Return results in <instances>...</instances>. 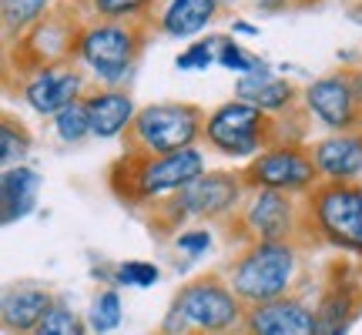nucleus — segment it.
<instances>
[{"mask_svg":"<svg viewBox=\"0 0 362 335\" xmlns=\"http://www.w3.org/2000/svg\"><path fill=\"white\" fill-rule=\"evenodd\" d=\"M218 64L228 67V71H238V74H252V71L259 67L255 61H252V57H245V54H242V47H238V44H228V40L221 44Z\"/></svg>","mask_w":362,"mask_h":335,"instance_id":"27","label":"nucleus"},{"mask_svg":"<svg viewBox=\"0 0 362 335\" xmlns=\"http://www.w3.org/2000/svg\"><path fill=\"white\" fill-rule=\"evenodd\" d=\"M238 175L228 171H205L202 178H194L192 184H185L181 192L168 201V211L175 218H221L225 211H232L238 201Z\"/></svg>","mask_w":362,"mask_h":335,"instance_id":"9","label":"nucleus"},{"mask_svg":"<svg viewBox=\"0 0 362 335\" xmlns=\"http://www.w3.org/2000/svg\"><path fill=\"white\" fill-rule=\"evenodd\" d=\"M265 111L245 101H228L205 117L208 144L225 158H252L265 141Z\"/></svg>","mask_w":362,"mask_h":335,"instance_id":"6","label":"nucleus"},{"mask_svg":"<svg viewBox=\"0 0 362 335\" xmlns=\"http://www.w3.org/2000/svg\"><path fill=\"white\" fill-rule=\"evenodd\" d=\"M215 11H218V0H171L161 17V27L171 37H192L215 17Z\"/></svg>","mask_w":362,"mask_h":335,"instance_id":"19","label":"nucleus"},{"mask_svg":"<svg viewBox=\"0 0 362 335\" xmlns=\"http://www.w3.org/2000/svg\"><path fill=\"white\" fill-rule=\"evenodd\" d=\"M352 81V90H356V98L362 101V74H356V78H349Z\"/></svg>","mask_w":362,"mask_h":335,"instance_id":"30","label":"nucleus"},{"mask_svg":"<svg viewBox=\"0 0 362 335\" xmlns=\"http://www.w3.org/2000/svg\"><path fill=\"white\" fill-rule=\"evenodd\" d=\"M292 275H296V252L288 242H255L235 261L232 292L248 309L269 305L275 298H285Z\"/></svg>","mask_w":362,"mask_h":335,"instance_id":"2","label":"nucleus"},{"mask_svg":"<svg viewBox=\"0 0 362 335\" xmlns=\"http://www.w3.org/2000/svg\"><path fill=\"white\" fill-rule=\"evenodd\" d=\"M0 7H4V24H7V34L13 30H24L37 20L44 7H47V0H0Z\"/></svg>","mask_w":362,"mask_h":335,"instance_id":"22","label":"nucleus"},{"mask_svg":"<svg viewBox=\"0 0 362 335\" xmlns=\"http://www.w3.org/2000/svg\"><path fill=\"white\" fill-rule=\"evenodd\" d=\"M211 245V235L208 232H188L178 238V248L181 252H192V255H198V252H205V248Z\"/></svg>","mask_w":362,"mask_h":335,"instance_id":"29","label":"nucleus"},{"mask_svg":"<svg viewBox=\"0 0 362 335\" xmlns=\"http://www.w3.org/2000/svg\"><path fill=\"white\" fill-rule=\"evenodd\" d=\"M81 78L78 71H57V67H40L34 78L27 81L24 98L37 114H61L64 107L78 101L81 94Z\"/></svg>","mask_w":362,"mask_h":335,"instance_id":"12","label":"nucleus"},{"mask_svg":"<svg viewBox=\"0 0 362 335\" xmlns=\"http://www.w3.org/2000/svg\"><path fill=\"white\" fill-rule=\"evenodd\" d=\"M245 178L262 192L296 194L309 192L312 181L319 178V168L312 155L298 151V148H269L245 168Z\"/></svg>","mask_w":362,"mask_h":335,"instance_id":"8","label":"nucleus"},{"mask_svg":"<svg viewBox=\"0 0 362 335\" xmlns=\"http://www.w3.org/2000/svg\"><path fill=\"white\" fill-rule=\"evenodd\" d=\"M208 47H211V44H194L192 51H185V54L178 57V61H175V64H178L181 71H205V67L211 64V61H215Z\"/></svg>","mask_w":362,"mask_h":335,"instance_id":"28","label":"nucleus"},{"mask_svg":"<svg viewBox=\"0 0 362 335\" xmlns=\"http://www.w3.org/2000/svg\"><path fill=\"white\" fill-rule=\"evenodd\" d=\"M117 322H121V298H117V292H101L88 312V325L98 335H104V332H115Z\"/></svg>","mask_w":362,"mask_h":335,"instance_id":"21","label":"nucleus"},{"mask_svg":"<svg viewBox=\"0 0 362 335\" xmlns=\"http://www.w3.org/2000/svg\"><path fill=\"white\" fill-rule=\"evenodd\" d=\"M117 282L124 285H155L158 282V269L155 265H148V261H124L121 269H117Z\"/></svg>","mask_w":362,"mask_h":335,"instance_id":"25","label":"nucleus"},{"mask_svg":"<svg viewBox=\"0 0 362 335\" xmlns=\"http://www.w3.org/2000/svg\"><path fill=\"white\" fill-rule=\"evenodd\" d=\"M235 94H238V101L245 104H255L259 111H282V107H288V101L296 98V88L288 84V81L282 78H272V74H265V71H252L248 78H242L238 84H235Z\"/></svg>","mask_w":362,"mask_h":335,"instance_id":"18","label":"nucleus"},{"mask_svg":"<svg viewBox=\"0 0 362 335\" xmlns=\"http://www.w3.org/2000/svg\"><path fill=\"white\" fill-rule=\"evenodd\" d=\"M30 335H84V322L67 305H54Z\"/></svg>","mask_w":362,"mask_h":335,"instance_id":"24","label":"nucleus"},{"mask_svg":"<svg viewBox=\"0 0 362 335\" xmlns=\"http://www.w3.org/2000/svg\"><path fill=\"white\" fill-rule=\"evenodd\" d=\"M305 104L309 111L322 124L336 131H346L356 124V111H359V98L352 90L349 74H329V78L312 81L305 90Z\"/></svg>","mask_w":362,"mask_h":335,"instance_id":"11","label":"nucleus"},{"mask_svg":"<svg viewBox=\"0 0 362 335\" xmlns=\"http://www.w3.org/2000/svg\"><path fill=\"white\" fill-rule=\"evenodd\" d=\"M325 335H346V329H336V332H325Z\"/></svg>","mask_w":362,"mask_h":335,"instance_id":"31","label":"nucleus"},{"mask_svg":"<svg viewBox=\"0 0 362 335\" xmlns=\"http://www.w3.org/2000/svg\"><path fill=\"white\" fill-rule=\"evenodd\" d=\"M245 335H322L319 312L298 298H275L245 312Z\"/></svg>","mask_w":362,"mask_h":335,"instance_id":"10","label":"nucleus"},{"mask_svg":"<svg viewBox=\"0 0 362 335\" xmlns=\"http://www.w3.org/2000/svg\"><path fill=\"white\" fill-rule=\"evenodd\" d=\"M319 175H325L329 181H346L356 178L362 171V134H336L325 138L309 151Z\"/></svg>","mask_w":362,"mask_h":335,"instance_id":"14","label":"nucleus"},{"mask_svg":"<svg viewBox=\"0 0 362 335\" xmlns=\"http://www.w3.org/2000/svg\"><path fill=\"white\" fill-rule=\"evenodd\" d=\"M292 221H296V208L292 198L282 192H259L245 211L248 232L259 242H285L292 235Z\"/></svg>","mask_w":362,"mask_h":335,"instance_id":"13","label":"nucleus"},{"mask_svg":"<svg viewBox=\"0 0 362 335\" xmlns=\"http://www.w3.org/2000/svg\"><path fill=\"white\" fill-rule=\"evenodd\" d=\"M37 192H40V175L34 168H7L4 178H0V208H4V225L24 218L30 208L37 205Z\"/></svg>","mask_w":362,"mask_h":335,"instance_id":"16","label":"nucleus"},{"mask_svg":"<svg viewBox=\"0 0 362 335\" xmlns=\"http://www.w3.org/2000/svg\"><path fill=\"white\" fill-rule=\"evenodd\" d=\"M242 298L235 295L228 285L218 278H198V282L185 285L181 295L171 302L165 332L175 335V325H188L198 335H225L228 329L242 322Z\"/></svg>","mask_w":362,"mask_h":335,"instance_id":"3","label":"nucleus"},{"mask_svg":"<svg viewBox=\"0 0 362 335\" xmlns=\"http://www.w3.org/2000/svg\"><path fill=\"white\" fill-rule=\"evenodd\" d=\"M138 47H141V34L121 24L90 27L78 40V54L84 57V64L98 71V78H104L107 84L124 78L131 61L138 57Z\"/></svg>","mask_w":362,"mask_h":335,"instance_id":"7","label":"nucleus"},{"mask_svg":"<svg viewBox=\"0 0 362 335\" xmlns=\"http://www.w3.org/2000/svg\"><path fill=\"white\" fill-rule=\"evenodd\" d=\"M205 121L194 104H151L134 114L128 128L131 158H158L194 148Z\"/></svg>","mask_w":362,"mask_h":335,"instance_id":"1","label":"nucleus"},{"mask_svg":"<svg viewBox=\"0 0 362 335\" xmlns=\"http://www.w3.org/2000/svg\"><path fill=\"white\" fill-rule=\"evenodd\" d=\"M312 215L322 235L346 252H362V188L359 184H322L312 192Z\"/></svg>","mask_w":362,"mask_h":335,"instance_id":"5","label":"nucleus"},{"mask_svg":"<svg viewBox=\"0 0 362 335\" xmlns=\"http://www.w3.org/2000/svg\"><path fill=\"white\" fill-rule=\"evenodd\" d=\"M54 124H57V138L61 141H81L84 134H90V117H88V104L74 101L71 107H64L61 114H54Z\"/></svg>","mask_w":362,"mask_h":335,"instance_id":"20","label":"nucleus"},{"mask_svg":"<svg viewBox=\"0 0 362 335\" xmlns=\"http://www.w3.org/2000/svg\"><path fill=\"white\" fill-rule=\"evenodd\" d=\"M84 104H88L90 117V134H98V138H117L134 121V104L121 90H98V94L84 98Z\"/></svg>","mask_w":362,"mask_h":335,"instance_id":"15","label":"nucleus"},{"mask_svg":"<svg viewBox=\"0 0 362 335\" xmlns=\"http://www.w3.org/2000/svg\"><path fill=\"white\" fill-rule=\"evenodd\" d=\"M54 309L51 302V292H44V288H13L4 295V325L11 329V332H34L40 325V319Z\"/></svg>","mask_w":362,"mask_h":335,"instance_id":"17","label":"nucleus"},{"mask_svg":"<svg viewBox=\"0 0 362 335\" xmlns=\"http://www.w3.org/2000/svg\"><path fill=\"white\" fill-rule=\"evenodd\" d=\"M27 148H30L27 131L21 128V124H13L11 117H4V124H0V161L7 168H13V161L21 165V158L27 155Z\"/></svg>","mask_w":362,"mask_h":335,"instance_id":"23","label":"nucleus"},{"mask_svg":"<svg viewBox=\"0 0 362 335\" xmlns=\"http://www.w3.org/2000/svg\"><path fill=\"white\" fill-rule=\"evenodd\" d=\"M131 171L124 181H115L117 194H124L128 201H148V198H161L168 192H181L185 184L205 175V158L198 148H185L175 155H158V158H124Z\"/></svg>","mask_w":362,"mask_h":335,"instance_id":"4","label":"nucleus"},{"mask_svg":"<svg viewBox=\"0 0 362 335\" xmlns=\"http://www.w3.org/2000/svg\"><path fill=\"white\" fill-rule=\"evenodd\" d=\"M90 4L101 17H131V13L144 11L151 0H90Z\"/></svg>","mask_w":362,"mask_h":335,"instance_id":"26","label":"nucleus"}]
</instances>
